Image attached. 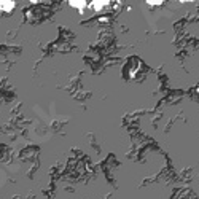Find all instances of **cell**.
Instances as JSON below:
<instances>
[{"label": "cell", "instance_id": "6da1fadb", "mask_svg": "<svg viewBox=\"0 0 199 199\" xmlns=\"http://www.w3.org/2000/svg\"><path fill=\"white\" fill-rule=\"evenodd\" d=\"M15 6H16V3L11 2V0H10V2H0V10H2V11H11Z\"/></svg>", "mask_w": 199, "mask_h": 199}, {"label": "cell", "instance_id": "7a4b0ae2", "mask_svg": "<svg viewBox=\"0 0 199 199\" xmlns=\"http://www.w3.org/2000/svg\"><path fill=\"white\" fill-rule=\"evenodd\" d=\"M108 5H110L108 2H99V0H97V2H92V3H91V6H92V8H94L97 13L102 11V8H105V6H108Z\"/></svg>", "mask_w": 199, "mask_h": 199}, {"label": "cell", "instance_id": "3957f363", "mask_svg": "<svg viewBox=\"0 0 199 199\" xmlns=\"http://www.w3.org/2000/svg\"><path fill=\"white\" fill-rule=\"evenodd\" d=\"M86 2H70V6H73V8H86Z\"/></svg>", "mask_w": 199, "mask_h": 199}, {"label": "cell", "instance_id": "277c9868", "mask_svg": "<svg viewBox=\"0 0 199 199\" xmlns=\"http://www.w3.org/2000/svg\"><path fill=\"white\" fill-rule=\"evenodd\" d=\"M148 3H150V5H161L162 2H148Z\"/></svg>", "mask_w": 199, "mask_h": 199}]
</instances>
